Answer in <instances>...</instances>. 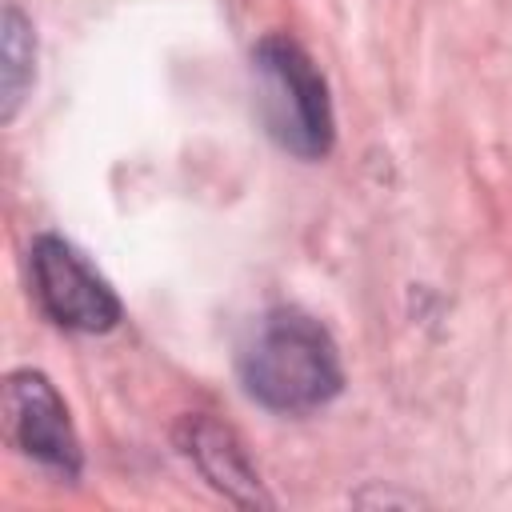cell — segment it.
Listing matches in <instances>:
<instances>
[{"instance_id":"5","label":"cell","mask_w":512,"mask_h":512,"mask_svg":"<svg viewBox=\"0 0 512 512\" xmlns=\"http://www.w3.org/2000/svg\"><path fill=\"white\" fill-rule=\"evenodd\" d=\"M180 444L188 452V460H196V468L212 480V488H220L224 496H232L236 504L248 508H268L272 500L260 488V476L244 452V444L236 440L232 428L208 420V416H188L180 428Z\"/></svg>"},{"instance_id":"1","label":"cell","mask_w":512,"mask_h":512,"mask_svg":"<svg viewBox=\"0 0 512 512\" xmlns=\"http://www.w3.org/2000/svg\"><path fill=\"white\" fill-rule=\"evenodd\" d=\"M244 392L272 412H312L328 404L340 384V356L332 336L304 312H268L240 348Z\"/></svg>"},{"instance_id":"2","label":"cell","mask_w":512,"mask_h":512,"mask_svg":"<svg viewBox=\"0 0 512 512\" xmlns=\"http://www.w3.org/2000/svg\"><path fill=\"white\" fill-rule=\"evenodd\" d=\"M256 108L268 136L304 160H320L332 148V100L328 84L308 52L288 36H264L252 52Z\"/></svg>"},{"instance_id":"6","label":"cell","mask_w":512,"mask_h":512,"mask_svg":"<svg viewBox=\"0 0 512 512\" xmlns=\"http://www.w3.org/2000/svg\"><path fill=\"white\" fill-rule=\"evenodd\" d=\"M32 56H36V44H32V24L24 20V12L16 4L4 8V104H0V116L12 120L24 92L32 88Z\"/></svg>"},{"instance_id":"4","label":"cell","mask_w":512,"mask_h":512,"mask_svg":"<svg viewBox=\"0 0 512 512\" xmlns=\"http://www.w3.org/2000/svg\"><path fill=\"white\" fill-rule=\"evenodd\" d=\"M4 432L12 448H20L28 460L76 476L80 472V440L68 420V408L60 392L48 384L44 372L20 368L4 380Z\"/></svg>"},{"instance_id":"3","label":"cell","mask_w":512,"mask_h":512,"mask_svg":"<svg viewBox=\"0 0 512 512\" xmlns=\"http://www.w3.org/2000/svg\"><path fill=\"white\" fill-rule=\"evenodd\" d=\"M32 284L40 308L76 332H108L120 320V300L108 280L60 236H36L32 244Z\"/></svg>"}]
</instances>
